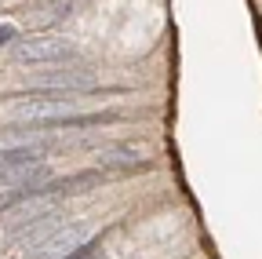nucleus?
Masks as SVG:
<instances>
[{"mask_svg":"<svg viewBox=\"0 0 262 259\" xmlns=\"http://www.w3.org/2000/svg\"><path fill=\"white\" fill-rule=\"evenodd\" d=\"M8 113H11L15 121H22V124H51V121H58V117L80 113V95L40 88L37 95H29V99H15Z\"/></svg>","mask_w":262,"mask_h":259,"instance_id":"obj_1","label":"nucleus"},{"mask_svg":"<svg viewBox=\"0 0 262 259\" xmlns=\"http://www.w3.org/2000/svg\"><path fill=\"white\" fill-rule=\"evenodd\" d=\"M11 58L18 66H66V62L77 58V44L51 33H33L11 44Z\"/></svg>","mask_w":262,"mask_h":259,"instance_id":"obj_2","label":"nucleus"},{"mask_svg":"<svg viewBox=\"0 0 262 259\" xmlns=\"http://www.w3.org/2000/svg\"><path fill=\"white\" fill-rule=\"evenodd\" d=\"M91 234H95V226H91L88 219L66 223V226L58 223L44 241H37L33 248H26V259H58V255H66V252H73V248L88 245V241H91Z\"/></svg>","mask_w":262,"mask_h":259,"instance_id":"obj_3","label":"nucleus"},{"mask_svg":"<svg viewBox=\"0 0 262 259\" xmlns=\"http://www.w3.org/2000/svg\"><path fill=\"white\" fill-rule=\"evenodd\" d=\"M95 165L98 168H113V172H146V168H153V161H146L135 146H127V143H110V146H102L95 153Z\"/></svg>","mask_w":262,"mask_h":259,"instance_id":"obj_4","label":"nucleus"},{"mask_svg":"<svg viewBox=\"0 0 262 259\" xmlns=\"http://www.w3.org/2000/svg\"><path fill=\"white\" fill-rule=\"evenodd\" d=\"M55 226H58V212L51 208V212H40V215H33V219L11 226V230H4V234H8V241H11L15 248H33L37 241H44Z\"/></svg>","mask_w":262,"mask_h":259,"instance_id":"obj_5","label":"nucleus"},{"mask_svg":"<svg viewBox=\"0 0 262 259\" xmlns=\"http://www.w3.org/2000/svg\"><path fill=\"white\" fill-rule=\"evenodd\" d=\"M37 88H48V91H98V81L91 70H51V73H40Z\"/></svg>","mask_w":262,"mask_h":259,"instance_id":"obj_6","label":"nucleus"},{"mask_svg":"<svg viewBox=\"0 0 262 259\" xmlns=\"http://www.w3.org/2000/svg\"><path fill=\"white\" fill-rule=\"evenodd\" d=\"M120 121H127L124 110H102V113H70V117H58L44 128L48 132H66V128L77 132V128H106V124H120Z\"/></svg>","mask_w":262,"mask_h":259,"instance_id":"obj_7","label":"nucleus"},{"mask_svg":"<svg viewBox=\"0 0 262 259\" xmlns=\"http://www.w3.org/2000/svg\"><path fill=\"white\" fill-rule=\"evenodd\" d=\"M58 259H95V245L88 241V245H80V248H73V252H66V255H58Z\"/></svg>","mask_w":262,"mask_h":259,"instance_id":"obj_8","label":"nucleus"},{"mask_svg":"<svg viewBox=\"0 0 262 259\" xmlns=\"http://www.w3.org/2000/svg\"><path fill=\"white\" fill-rule=\"evenodd\" d=\"M18 41V29L11 26V22H4L0 26V48H8V44H15Z\"/></svg>","mask_w":262,"mask_h":259,"instance_id":"obj_9","label":"nucleus"}]
</instances>
